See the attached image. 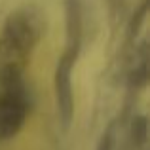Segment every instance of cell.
Returning a JSON list of instances; mask_svg holds the SVG:
<instances>
[{"label": "cell", "instance_id": "obj_1", "mask_svg": "<svg viewBox=\"0 0 150 150\" xmlns=\"http://www.w3.org/2000/svg\"><path fill=\"white\" fill-rule=\"evenodd\" d=\"M46 27V13L36 4H25L10 11L0 29V70L25 74Z\"/></svg>", "mask_w": 150, "mask_h": 150}, {"label": "cell", "instance_id": "obj_2", "mask_svg": "<svg viewBox=\"0 0 150 150\" xmlns=\"http://www.w3.org/2000/svg\"><path fill=\"white\" fill-rule=\"evenodd\" d=\"M33 93L25 74L0 70V141H10L25 127Z\"/></svg>", "mask_w": 150, "mask_h": 150}, {"label": "cell", "instance_id": "obj_3", "mask_svg": "<svg viewBox=\"0 0 150 150\" xmlns=\"http://www.w3.org/2000/svg\"><path fill=\"white\" fill-rule=\"evenodd\" d=\"M78 59L70 57L63 51L57 57L53 70V95H55V108L61 127L69 129L74 118V91H72V70Z\"/></svg>", "mask_w": 150, "mask_h": 150}, {"label": "cell", "instance_id": "obj_4", "mask_svg": "<svg viewBox=\"0 0 150 150\" xmlns=\"http://www.w3.org/2000/svg\"><path fill=\"white\" fill-rule=\"evenodd\" d=\"M84 44V8L82 0H65V53L78 59Z\"/></svg>", "mask_w": 150, "mask_h": 150}, {"label": "cell", "instance_id": "obj_5", "mask_svg": "<svg viewBox=\"0 0 150 150\" xmlns=\"http://www.w3.org/2000/svg\"><path fill=\"white\" fill-rule=\"evenodd\" d=\"M148 51H146V42H141L139 48L135 50V57H133L131 69H129V86L131 89H141L146 86L148 80Z\"/></svg>", "mask_w": 150, "mask_h": 150}, {"label": "cell", "instance_id": "obj_6", "mask_svg": "<svg viewBox=\"0 0 150 150\" xmlns=\"http://www.w3.org/2000/svg\"><path fill=\"white\" fill-rule=\"evenodd\" d=\"M131 143L135 150H143L144 144H146V118L141 114V116H135L131 120Z\"/></svg>", "mask_w": 150, "mask_h": 150}, {"label": "cell", "instance_id": "obj_7", "mask_svg": "<svg viewBox=\"0 0 150 150\" xmlns=\"http://www.w3.org/2000/svg\"><path fill=\"white\" fill-rule=\"evenodd\" d=\"M144 19H146V0H141V4L133 11L131 19H129V25H127V38L129 40H133V36H137V33L141 30Z\"/></svg>", "mask_w": 150, "mask_h": 150}, {"label": "cell", "instance_id": "obj_8", "mask_svg": "<svg viewBox=\"0 0 150 150\" xmlns=\"http://www.w3.org/2000/svg\"><path fill=\"white\" fill-rule=\"evenodd\" d=\"M97 150H114V127H112V125L103 133Z\"/></svg>", "mask_w": 150, "mask_h": 150}, {"label": "cell", "instance_id": "obj_9", "mask_svg": "<svg viewBox=\"0 0 150 150\" xmlns=\"http://www.w3.org/2000/svg\"><path fill=\"white\" fill-rule=\"evenodd\" d=\"M106 2H108V6L112 10H120V6H122V0H106Z\"/></svg>", "mask_w": 150, "mask_h": 150}]
</instances>
